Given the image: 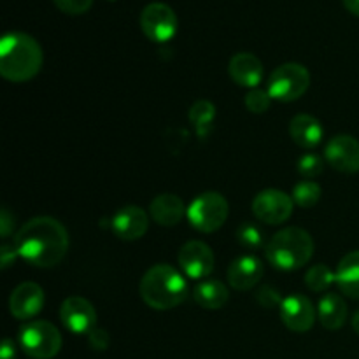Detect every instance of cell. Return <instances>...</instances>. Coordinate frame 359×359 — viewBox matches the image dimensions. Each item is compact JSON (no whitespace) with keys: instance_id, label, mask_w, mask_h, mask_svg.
I'll use <instances>...</instances> for the list:
<instances>
[{"instance_id":"6da1fadb","label":"cell","mask_w":359,"mask_h":359,"mask_svg":"<svg viewBox=\"0 0 359 359\" xmlns=\"http://www.w3.org/2000/svg\"><path fill=\"white\" fill-rule=\"evenodd\" d=\"M20 258L37 269L56 266L69 251V233L58 219L39 216L27 221L14 237Z\"/></svg>"},{"instance_id":"7a4b0ae2","label":"cell","mask_w":359,"mask_h":359,"mask_svg":"<svg viewBox=\"0 0 359 359\" xmlns=\"http://www.w3.org/2000/svg\"><path fill=\"white\" fill-rule=\"evenodd\" d=\"M42 48L32 35L9 32L0 41V74L11 83L30 81L42 69Z\"/></svg>"},{"instance_id":"3957f363","label":"cell","mask_w":359,"mask_h":359,"mask_svg":"<svg viewBox=\"0 0 359 359\" xmlns=\"http://www.w3.org/2000/svg\"><path fill=\"white\" fill-rule=\"evenodd\" d=\"M140 297L154 311L177 307L188 297V283L177 269L170 265H154L140 279Z\"/></svg>"},{"instance_id":"277c9868","label":"cell","mask_w":359,"mask_h":359,"mask_svg":"<svg viewBox=\"0 0 359 359\" xmlns=\"http://www.w3.org/2000/svg\"><path fill=\"white\" fill-rule=\"evenodd\" d=\"M266 262L277 270H298L311 262L314 255V241L302 228L290 226L277 231L265 245Z\"/></svg>"},{"instance_id":"5b68a950","label":"cell","mask_w":359,"mask_h":359,"mask_svg":"<svg viewBox=\"0 0 359 359\" xmlns=\"http://www.w3.org/2000/svg\"><path fill=\"white\" fill-rule=\"evenodd\" d=\"M228 200L217 191H205L196 196L188 207V219L202 233L217 231L228 219Z\"/></svg>"},{"instance_id":"8992f818","label":"cell","mask_w":359,"mask_h":359,"mask_svg":"<svg viewBox=\"0 0 359 359\" xmlns=\"http://www.w3.org/2000/svg\"><path fill=\"white\" fill-rule=\"evenodd\" d=\"M311 86V72L300 63H284L277 67L269 77V88L272 100L294 102L304 97Z\"/></svg>"},{"instance_id":"52a82bcc","label":"cell","mask_w":359,"mask_h":359,"mask_svg":"<svg viewBox=\"0 0 359 359\" xmlns=\"http://www.w3.org/2000/svg\"><path fill=\"white\" fill-rule=\"evenodd\" d=\"M25 354L34 359H51L62 349V335L49 321H30L20 330Z\"/></svg>"},{"instance_id":"ba28073f","label":"cell","mask_w":359,"mask_h":359,"mask_svg":"<svg viewBox=\"0 0 359 359\" xmlns=\"http://www.w3.org/2000/svg\"><path fill=\"white\" fill-rule=\"evenodd\" d=\"M140 28L153 42H167L177 34V14L168 4L151 2L140 13Z\"/></svg>"},{"instance_id":"9c48e42d","label":"cell","mask_w":359,"mask_h":359,"mask_svg":"<svg viewBox=\"0 0 359 359\" xmlns=\"http://www.w3.org/2000/svg\"><path fill=\"white\" fill-rule=\"evenodd\" d=\"M293 198L280 189H263L252 200V214L262 223L276 226L286 223L293 214Z\"/></svg>"},{"instance_id":"30bf717a","label":"cell","mask_w":359,"mask_h":359,"mask_svg":"<svg viewBox=\"0 0 359 359\" xmlns=\"http://www.w3.org/2000/svg\"><path fill=\"white\" fill-rule=\"evenodd\" d=\"M179 266L189 279H205L214 270V252L205 242H186L177 256Z\"/></svg>"},{"instance_id":"8fae6325","label":"cell","mask_w":359,"mask_h":359,"mask_svg":"<svg viewBox=\"0 0 359 359\" xmlns=\"http://www.w3.org/2000/svg\"><path fill=\"white\" fill-rule=\"evenodd\" d=\"M60 319L69 332L88 335L97 325V311L86 298L70 297L60 307Z\"/></svg>"},{"instance_id":"7c38bea8","label":"cell","mask_w":359,"mask_h":359,"mask_svg":"<svg viewBox=\"0 0 359 359\" xmlns=\"http://www.w3.org/2000/svg\"><path fill=\"white\" fill-rule=\"evenodd\" d=\"M318 311L314 309L312 302L304 294H290L283 300L280 305V319L284 326L291 332L305 333L314 326Z\"/></svg>"},{"instance_id":"4fadbf2b","label":"cell","mask_w":359,"mask_h":359,"mask_svg":"<svg viewBox=\"0 0 359 359\" xmlns=\"http://www.w3.org/2000/svg\"><path fill=\"white\" fill-rule=\"evenodd\" d=\"M325 158L342 174L359 172V140L351 135H337L326 144Z\"/></svg>"},{"instance_id":"5bb4252c","label":"cell","mask_w":359,"mask_h":359,"mask_svg":"<svg viewBox=\"0 0 359 359\" xmlns=\"http://www.w3.org/2000/svg\"><path fill=\"white\" fill-rule=\"evenodd\" d=\"M111 228L116 237L121 238V241H139L146 235L147 228H149V216H147L146 210L137 205L121 207L112 216Z\"/></svg>"},{"instance_id":"9a60e30c","label":"cell","mask_w":359,"mask_h":359,"mask_svg":"<svg viewBox=\"0 0 359 359\" xmlns=\"http://www.w3.org/2000/svg\"><path fill=\"white\" fill-rule=\"evenodd\" d=\"M44 307V290L35 283H23L11 293L9 311L20 321L37 316Z\"/></svg>"},{"instance_id":"2e32d148","label":"cell","mask_w":359,"mask_h":359,"mask_svg":"<svg viewBox=\"0 0 359 359\" xmlns=\"http://www.w3.org/2000/svg\"><path fill=\"white\" fill-rule=\"evenodd\" d=\"M263 272H265L263 263L256 256H241L228 266V283L233 290L249 291L262 280Z\"/></svg>"},{"instance_id":"e0dca14e","label":"cell","mask_w":359,"mask_h":359,"mask_svg":"<svg viewBox=\"0 0 359 359\" xmlns=\"http://www.w3.org/2000/svg\"><path fill=\"white\" fill-rule=\"evenodd\" d=\"M228 72L238 86L255 90L263 81V63L252 53H237L230 60Z\"/></svg>"},{"instance_id":"ac0fdd59","label":"cell","mask_w":359,"mask_h":359,"mask_svg":"<svg viewBox=\"0 0 359 359\" xmlns=\"http://www.w3.org/2000/svg\"><path fill=\"white\" fill-rule=\"evenodd\" d=\"M186 212L188 210H186L182 198H179L174 193L158 195L149 205V216L160 226H175V224L181 223Z\"/></svg>"},{"instance_id":"d6986e66","label":"cell","mask_w":359,"mask_h":359,"mask_svg":"<svg viewBox=\"0 0 359 359\" xmlns=\"http://www.w3.org/2000/svg\"><path fill=\"white\" fill-rule=\"evenodd\" d=\"M290 135L294 144H298L304 149H312L319 146L325 137V130L319 119L311 114H298L290 123Z\"/></svg>"},{"instance_id":"ffe728a7","label":"cell","mask_w":359,"mask_h":359,"mask_svg":"<svg viewBox=\"0 0 359 359\" xmlns=\"http://www.w3.org/2000/svg\"><path fill=\"white\" fill-rule=\"evenodd\" d=\"M318 319L326 330H340L347 321V304L340 294L326 293L318 304Z\"/></svg>"},{"instance_id":"44dd1931","label":"cell","mask_w":359,"mask_h":359,"mask_svg":"<svg viewBox=\"0 0 359 359\" xmlns=\"http://www.w3.org/2000/svg\"><path fill=\"white\" fill-rule=\"evenodd\" d=\"M335 283L346 297L359 300V251L349 252L340 259Z\"/></svg>"},{"instance_id":"7402d4cb","label":"cell","mask_w":359,"mask_h":359,"mask_svg":"<svg viewBox=\"0 0 359 359\" xmlns=\"http://www.w3.org/2000/svg\"><path fill=\"white\" fill-rule=\"evenodd\" d=\"M193 297H195V302L202 309L217 311V309H223L226 305L230 293H228L226 286L221 280L207 279L196 284L195 291H193Z\"/></svg>"},{"instance_id":"603a6c76","label":"cell","mask_w":359,"mask_h":359,"mask_svg":"<svg viewBox=\"0 0 359 359\" xmlns=\"http://www.w3.org/2000/svg\"><path fill=\"white\" fill-rule=\"evenodd\" d=\"M214 119H216V107H214L212 102L198 100L189 109V121L202 139L209 135Z\"/></svg>"},{"instance_id":"cb8c5ba5","label":"cell","mask_w":359,"mask_h":359,"mask_svg":"<svg viewBox=\"0 0 359 359\" xmlns=\"http://www.w3.org/2000/svg\"><path fill=\"white\" fill-rule=\"evenodd\" d=\"M333 283H335V273L325 263H318V265L311 266L305 273V286L314 291V293L328 291Z\"/></svg>"},{"instance_id":"d4e9b609","label":"cell","mask_w":359,"mask_h":359,"mask_svg":"<svg viewBox=\"0 0 359 359\" xmlns=\"http://www.w3.org/2000/svg\"><path fill=\"white\" fill-rule=\"evenodd\" d=\"M321 195V186H319L318 182L305 179V181H300L298 184H294L291 198H293V202L297 203L298 207H302V209H311V207H314L316 203L319 202Z\"/></svg>"},{"instance_id":"484cf974","label":"cell","mask_w":359,"mask_h":359,"mask_svg":"<svg viewBox=\"0 0 359 359\" xmlns=\"http://www.w3.org/2000/svg\"><path fill=\"white\" fill-rule=\"evenodd\" d=\"M237 241L245 249H259L263 245V231L255 223H242L237 228Z\"/></svg>"},{"instance_id":"4316f807","label":"cell","mask_w":359,"mask_h":359,"mask_svg":"<svg viewBox=\"0 0 359 359\" xmlns=\"http://www.w3.org/2000/svg\"><path fill=\"white\" fill-rule=\"evenodd\" d=\"M270 104H272V97L266 90L255 88L245 95V107L252 114H263V112L269 111Z\"/></svg>"},{"instance_id":"83f0119b","label":"cell","mask_w":359,"mask_h":359,"mask_svg":"<svg viewBox=\"0 0 359 359\" xmlns=\"http://www.w3.org/2000/svg\"><path fill=\"white\" fill-rule=\"evenodd\" d=\"M298 172L304 179H316L323 174V160L314 153H307L298 160Z\"/></svg>"},{"instance_id":"f1b7e54d","label":"cell","mask_w":359,"mask_h":359,"mask_svg":"<svg viewBox=\"0 0 359 359\" xmlns=\"http://www.w3.org/2000/svg\"><path fill=\"white\" fill-rule=\"evenodd\" d=\"M255 298L263 309H276V307H280V305H283V297H280V291H277L273 286H262L255 293Z\"/></svg>"},{"instance_id":"f546056e","label":"cell","mask_w":359,"mask_h":359,"mask_svg":"<svg viewBox=\"0 0 359 359\" xmlns=\"http://www.w3.org/2000/svg\"><path fill=\"white\" fill-rule=\"evenodd\" d=\"M55 6L58 7L62 13L72 14V16H79V14L88 13L93 6V0H53Z\"/></svg>"},{"instance_id":"4dcf8cb0","label":"cell","mask_w":359,"mask_h":359,"mask_svg":"<svg viewBox=\"0 0 359 359\" xmlns=\"http://www.w3.org/2000/svg\"><path fill=\"white\" fill-rule=\"evenodd\" d=\"M88 340L93 351H105L111 344V337H109L107 330L104 328H95L88 333Z\"/></svg>"},{"instance_id":"1f68e13d","label":"cell","mask_w":359,"mask_h":359,"mask_svg":"<svg viewBox=\"0 0 359 359\" xmlns=\"http://www.w3.org/2000/svg\"><path fill=\"white\" fill-rule=\"evenodd\" d=\"M13 223H14V216H11L7 207H4L2 214H0V233H2V238L9 237L11 230H13Z\"/></svg>"},{"instance_id":"d6a6232c","label":"cell","mask_w":359,"mask_h":359,"mask_svg":"<svg viewBox=\"0 0 359 359\" xmlns=\"http://www.w3.org/2000/svg\"><path fill=\"white\" fill-rule=\"evenodd\" d=\"M0 256H2V269H7V266H9L11 263L16 259V256H20V255H18L16 248H14V244H13V245H2Z\"/></svg>"},{"instance_id":"836d02e7","label":"cell","mask_w":359,"mask_h":359,"mask_svg":"<svg viewBox=\"0 0 359 359\" xmlns=\"http://www.w3.org/2000/svg\"><path fill=\"white\" fill-rule=\"evenodd\" d=\"M0 358H2V359H14V358H16V346H14V342L11 339H6L2 342Z\"/></svg>"},{"instance_id":"e575fe53","label":"cell","mask_w":359,"mask_h":359,"mask_svg":"<svg viewBox=\"0 0 359 359\" xmlns=\"http://www.w3.org/2000/svg\"><path fill=\"white\" fill-rule=\"evenodd\" d=\"M342 2L351 14L359 18V0H342Z\"/></svg>"},{"instance_id":"d590c367","label":"cell","mask_w":359,"mask_h":359,"mask_svg":"<svg viewBox=\"0 0 359 359\" xmlns=\"http://www.w3.org/2000/svg\"><path fill=\"white\" fill-rule=\"evenodd\" d=\"M353 328H354V332L359 335V311L353 316Z\"/></svg>"}]
</instances>
